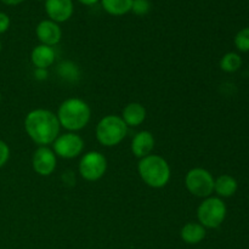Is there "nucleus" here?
<instances>
[{
  "label": "nucleus",
  "instance_id": "aec40b11",
  "mask_svg": "<svg viewBox=\"0 0 249 249\" xmlns=\"http://www.w3.org/2000/svg\"><path fill=\"white\" fill-rule=\"evenodd\" d=\"M151 10L150 0H133L131 4V11L138 16L147 15Z\"/></svg>",
  "mask_w": 249,
  "mask_h": 249
},
{
  "label": "nucleus",
  "instance_id": "6e6552de",
  "mask_svg": "<svg viewBox=\"0 0 249 249\" xmlns=\"http://www.w3.org/2000/svg\"><path fill=\"white\" fill-rule=\"evenodd\" d=\"M53 152L56 156L66 160L78 157L84 148V141L79 135L74 133H67L58 135L53 142Z\"/></svg>",
  "mask_w": 249,
  "mask_h": 249
},
{
  "label": "nucleus",
  "instance_id": "412c9836",
  "mask_svg": "<svg viewBox=\"0 0 249 249\" xmlns=\"http://www.w3.org/2000/svg\"><path fill=\"white\" fill-rule=\"evenodd\" d=\"M10 157V148L2 140H0V168L4 167Z\"/></svg>",
  "mask_w": 249,
  "mask_h": 249
},
{
  "label": "nucleus",
  "instance_id": "ddd939ff",
  "mask_svg": "<svg viewBox=\"0 0 249 249\" xmlns=\"http://www.w3.org/2000/svg\"><path fill=\"white\" fill-rule=\"evenodd\" d=\"M31 58L36 70H46L55 61V50L51 46L40 44L32 50Z\"/></svg>",
  "mask_w": 249,
  "mask_h": 249
},
{
  "label": "nucleus",
  "instance_id": "39448f33",
  "mask_svg": "<svg viewBox=\"0 0 249 249\" xmlns=\"http://www.w3.org/2000/svg\"><path fill=\"white\" fill-rule=\"evenodd\" d=\"M226 206L220 197H207L197 209L198 223L206 229H216L226 218Z\"/></svg>",
  "mask_w": 249,
  "mask_h": 249
},
{
  "label": "nucleus",
  "instance_id": "9b49d317",
  "mask_svg": "<svg viewBox=\"0 0 249 249\" xmlns=\"http://www.w3.org/2000/svg\"><path fill=\"white\" fill-rule=\"evenodd\" d=\"M45 11L49 18L56 23L66 22L73 15L72 0H45Z\"/></svg>",
  "mask_w": 249,
  "mask_h": 249
},
{
  "label": "nucleus",
  "instance_id": "a211bd4d",
  "mask_svg": "<svg viewBox=\"0 0 249 249\" xmlns=\"http://www.w3.org/2000/svg\"><path fill=\"white\" fill-rule=\"evenodd\" d=\"M242 66V58L236 53H228L221 57L220 68L226 73H233Z\"/></svg>",
  "mask_w": 249,
  "mask_h": 249
},
{
  "label": "nucleus",
  "instance_id": "2eb2a0df",
  "mask_svg": "<svg viewBox=\"0 0 249 249\" xmlns=\"http://www.w3.org/2000/svg\"><path fill=\"white\" fill-rule=\"evenodd\" d=\"M207 235V231L204 226L199 223H187L182 226L180 231L182 241L187 245H198L199 242L204 240Z\"/></svg>",
  "mask_w": 249,
  "mask_h": 249
},
{
  "label": "nucleus",
  "instance_id": "4be33fe9",
  "mask_svg": "<svg viewBox=\"0 0 249 249\" xmlns=\"http://www.w3.org/2000/svg\"><path fill=\"white\" fill-rule=\"evenodd\" d=\"M10 28V17L5 12L0 11V34L5 33Z\"/></svg>",
  "mask_w": 249,
  "mask_h": 249
},
{
  "label": "nucleus",
  "instance_id": "0eeeda50",
  "mask_svg": "<svg viewBox=\"0 0 249 249\" xmlns=\"http://www.w3.org/2000/svg\"><path fill=\"white\" fill-rule=\"evenodd\" d=\"M107 170V160L102 153L90 151L85 153L79 162V173L83 179L96 181L101 179Z\"/></svg>",
  "mask_w": 249,
  "mask_h": 249
},
{
  "label": "nucleus",
  "instance_id": "393cba45",
  "mask_svg": "<svg viewBox=\"0 0 249 249\" xmlns=\"http://www.w3.org/2000/svg\"><path fill=\"white\" fill-rule=\"evenodd\" d=\"M0 50H1V41H0Z\"/></svg>",
  "mask_w": 249,
  "mask_h": 249
},
{
  "label": "nucleus",
  "instance_id": "4468645a",
  "mask_svg": "<svg viewBox=\"0 0 249 249\" xmlns=\"http://www.w3.org/2000/svg\"><path fill=\"white\" fill-rule=\"evenodd\" d=\"M122 119L128 126H139L146 119V108L139 102L128 104L124 107Z\"/></svg>",
  "mask_w": 249,
  "mask_h": 249
},
{
  "label": "nucleus",
  "instance_id": "9d476101",
  "mask_svg": "<svg viewBox=\"0 0 249 249\" xmlns=\"http://www.w3.org/2000/svg\"><path fill=\"white\" fill-rule=\"evenodd\" d=\"M36 33V38L43 45L51 46V48L60 43L61 38H62V31H61L58 23L51 21V19H44V21L39 22Z\"/></svg>",
  "mask_w": 249,
  "mask_h": 249
},
{
  "label": "nucleus",
  "instance_id": "b1692460",
  "mask_svg": "<svg viewBox=\"0 0 249 249\" xmlns=\"http://www.w3.org/2000/svg\"><path fill=\"white\" fill-rule=\"evenodd\" d=\"M78 1L82 2V4H84V5H88V6H90V5L96 4V2L99 1V0H78Z\"/></svg>",
  "mask_w": 249,
  "mask_h": 249
},
{
  "label": "nucleus",
  "instance_id": "f8f14e48",
  "mask_svg": "<svg viewBox=\"0 0 249 249\" xmlns=\"http://www.w3.org/2000/svg\"><path fill=\"white\" fill-rule=\"evenodd\" d=\"M153 147H155V138L152 133L147 130L139 131L131 141V152L138 158H143L151 155Z\"/></svg>",
  "mask_w": 249,
  "mask_h": 249
},
{
  "label": "nucleus",
  "instance_id": "f03ea898",
  "mask_svg": "<svg viewBox=\"0 0 249 249\" xmlns=\"http://www.w3.org/2000/svg\"><path fill=\"white\" fill-rule=\"evenodd\" d=\"M90 117H91V111L89 105L77 97L66 100L58 107V123L70 131H78L87 126Z\"/></svg>",
  "mask_w": 249,
  "mask_h": 249
},
{
  "label": "nucleus",
  "instance_id": "f257e3e1",
  "mask_svg": "<svg viewBox=\"0 0 249 249\" xmlns=\"http://www.w3.org/2000/svg\"><path fill=\"white\" fill-rule=\"evenodd\" d=\"M57 116L49 109L36 108L29 112L24 119V129L29 138L40 146L53 143L60 133Z\"/></svg>",
  "mask_w": 249,
  "mask_h": 249
},
{
  "label": "nucleus",
  "instance_id": "bb28decb",
  "mask_svg": "<svg viewBox=\"0 0 249 249\" xmlns=\"http://www.w3.org/2000/svg\"><path fill=\"white\" fill-rule=\"evenodd\" d=\"M0 101H1V94H0Z\"/></svg>",
  "mask_w": 249,
  "mask_h": 249
},
{
  "label": "nucleus",
  "instance_id": "a878e982",
  "mask_svg": "<svg viewBox=\"0 0 249 249\" xmlns=\"http://www.w3.org/2000/svg\"><path fill=\"white\" fill-rule=\"evenodd\" d=\"M38 1H45V0H38Z\"/></svg>",
  "mask_w": 249,
  "mask_h": 249
},
{
  "label": "nucleus",
  "instance_id": "f3484780",
  "mask_svg": "<svg viewBox=\"0 0 249 249\" xmlns=\"http://www.w3.org/2000/svg\"><path fill=\"white\" fill-rule=\"evenodd\" d=\"M102 7L112 16H123L131 11L133 0H101Z\"/></svg>",
  "mask_w": 249,
  "mask_h": 249
},
{
  "label": "nucleus",
  "instance_id": "1a4fd4ad",
  "mask_svg": "<svg viewBox=\"0 0 249 249\" xmlns=\"http://www.w3.org/2000/svg\"><path fill=\"white\" fill-rule=\"evenodd\" d=\"M32 165L36 174L49 177L56 169V155L48 146H40L34 152Z\"/></svg>",
  "mask_w": 249,
  "mask_h": 249
},
{
  "label": "nucleus",
  "instance_id": "423d86ee",
  "mask_svg": "<svg viewBox=\"0 0 249 249\" xmlns=\"http://www.w3.org/2000/svg\"><path fill=\"white\" fill-rule=\"evenodd\" d=\"M214 178L211 173L203 168H194L185 178V185L189 192L199 198L211 197L214 192Z\"/></svg>",
  "mask_w": 249,
  "mask_h": 249
},
{
  "label": "nucleus",
  "instance_id": "dca6fc26",
  "mask_svg": "<svg viewBox=\"0 0 249 249\" xmlns=\"http://www.w3.org/2000/svg\"><path fill=\"white\" fill-rule=\"evenodd\" d=\"M238 189L237 180L228 174L220 175L214 180V191L219 197H231Z\"/></svg>",
  "mask_w": 249,
  "mask_h": 249
},
{
  "label": "nucleus",
  "instance_id": "20e7f679",
  "mask_svg": "<svg viewBox=\"0 0 249 249\" xmlns=\"http://www.w3.org/2000/svg\"><path fill=\"white\" fill-rule=\"evenodd\" d=\"M126 134H128V125L119 116L109 114L104 117L96 125L97 141L106 147H112L121 143Z\"/></svg>",
  "mask_w": 249,
  "mask_h": 249
},
{
  "label": "nucleus",
  "instance_id": "7ed1b4c3",
  "mask_svg": "<svg viewBox=\"0 0 249 249\" xmlns=\"http://www.w3.org/2000/svg\"><path fill=\"white\" fill-rule=\"evenodd\" d=\"M139 174L147 186L164 187L170 179V167L167 160L157 155H148L139 162Z\"/></svg>",
  "mask_w": 249,
  "mask_h": 249
},
{
  "label": "nucleus",
  "instance_id": "5701e85b",
  "mask_svg": "<svg viewBox=\"0 0 249 249\" xmlns=\"http://www.w3.org/2000/svg\"><path fill=\"white\" fill-rule=\"evenodd\" d=\"M1 2H4L5 5H9V6H15V5H18L21 2H23L24 0H0Z\"/></svg>",
  "mask_w": 249,
  "mask_h": 249
},
{
  "label": "nucleus",
  "instance_id": "6ab92c4d",
  "mask_svg": "<svg viewBox=\"0 0 249 249\" xmlns=\"http://www.w3.org/2000/svg\"><path fill=\"white\" fill-rule=\"evenodd\" d=\"M235 45L237 50L242 53H248L249 51V27L241 29L235 36Z\"/></svg>",
  "mask_w": 249,
  "mask_h": 249
}]
</instances>
